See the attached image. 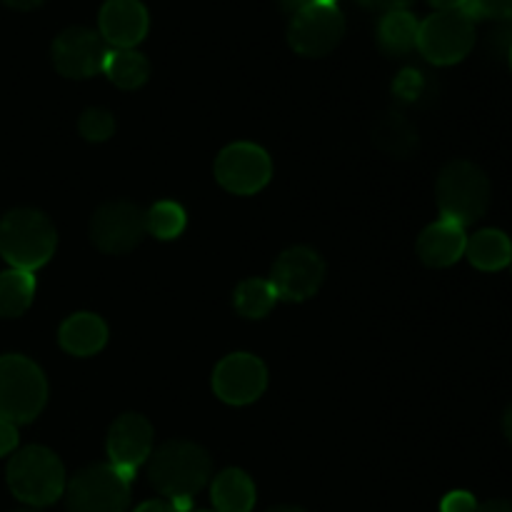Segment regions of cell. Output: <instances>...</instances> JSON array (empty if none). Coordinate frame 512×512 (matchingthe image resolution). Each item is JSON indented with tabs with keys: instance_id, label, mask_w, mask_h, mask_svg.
<instances>
[{
	"instance_id": "cell-30",
	"label": "cell",
	"mask_w": 512,
	"mask_h": 512,
	"mask_svg": "<svg viewBox=\"0 0 512 512\" xmlns=\"http://www.w3.org/2000/svg\"><path fill=\"white\" fill-rule=\"evenodd\" d=\"M490 45H493L495 53L508 58L512 48V20H508V23H503L500 28H495L493 33H490Z\"/></svg>"
},
{
	"instance_id": "cell-25",
	"label": "cell",
	"mask_w": 512,
	"mask_h": 512,
	"mask_svg": "<svg viewBox=\"0 0 512 512\" xmlns=\"http://www.w3.org/2000/svg\"><path fill=\"white\" fill-rule=\"evenodd\" d=\"M188 215H185L183 205L173 203V200H160L153 208L145 210V228L148 235L158 240H175L185 230Z\"/></svg>"
},
{
	"instance_id": "cell-6",
	"label": "cell",
	"mask_w": 512,
	"mask_h": 512,
	"mask_svg": "<svg viewBox=\"0 0 512 512\" xmlns=\"http://www.w3.org/2000/svg\"><path fill=\"white\" fill-rule=\"evenodd\" d=\"M68 512H128L130 478L113 465L78 470L65 485Z\"/></svg>"
},
{
	"instance_id": "cell-5",
	"label": "cell",
	"mask_w": 512,
	"mask_h": 512,
	"mask_svg": "<svg viewBox=\"0 0 512 512\" xmlns=\"http://www.w3.org/2000/svg\"><path fill=\"white\" fill-rule=\"evenodd\" d=\"M48 403V380L25 355H0V418L33 423Z\"/></svg>"
},
{
	"instance_id": "cell-13",
	"label": "cell",
	"mask_w": 512,
	"mask_h": 512,
	"mask_svg": "<svg viewBox=\"0 0 512 512\" xmlns=\"http://www.w3.org/2000/svg\"><path fill=\"white\" fill-rule=\"evenodd\" d=\"M268 388V368L250 353H230L215 365L213 390L223 403L250 405Z\"/></svg>"
},
{
	"instance_id": "cell-31",
	"label": "cell",
	"mask_w": 512,
	"mask_h": 512,
	"mask_svg": "<svg viewBox=\"0 0 512 512\" xmlns=\"http://www.w3.org/2000/svg\"><path fill=\"white\" fill-rule=\"evenodd\" d=\"M15 445H18V428L13 423H8V420L0 418V458L13 453Z\"/></svg>"
},
{
	"instance_id": "cell-9",
	"label": "cell",
	"mask_w": 512,
	"mask_h": 512,
	"mask_svg": "<svg viewBox=\"0 0 512 512\" xmlns=\"http://www.w3.org/2000/svg\"><path fill=\"white\" fill-rule=\"evenodd\" d=\"M345 35V15L338 5L310 3L290 18L288 43L303 58H325Z\"/></svg>"
},
{
	"instance_id": "cell-14",
	"label": "cell",
	"mask_w": 512,
	"mask_h": 512,
	"mask_svg": "<svg viewBox=\"0 0 512 512\" xmlns=\"http://www.w3.org/2000/svg\"><path fill=\"white\" fill-rule=\"evenodd\" d=\"M153 453V425L138 413H125L108 430V458L113 468L133 480L135 470Z\"/></svg>"
},
{
	"instance_id": "cell-8",
	"label": "cell",
	"mask_w": 512,
	"mask_h": 512,
	"mask_svg": "<svg viewBox=\"0 0 512 512\" xmlns=\"http://www.w3.org/2000/svg\"><path fill=\"white\" fill-rule=\"evenodd\" d=\"M148 235L145 210L130 200L103 203L90 218V240L105 255H125Z\"/></svg>"
},
{
	"instance_id": "cell-16",
	"label": "cell",
	"mask_w": 512,
	"mask_h": 512,
	"mask_svg": "<svg viewBox=\"0 0 512 512\" xmlns=\"http://www.w3.org/2000/svg\"><path fill=\"white\" fill-rule=\"evenodd\" d=\"M465 245H468V235L463 225L440 218L420 233L418 258L428 268H450L465 255Z\"/></svg>"
},
{
	"instance_id": "cell-27",
	"label": "cell",
	"mask_w": 512,
	"mask_h": 512,
	"mask_svg": "<svg viewBox=\"0 0 512 512\" xmlns=\"http://www.w3.org/2000/svg\"><path fill=\"white\" fill-rule=\"evenodd\" d=\"M460 10H463L473 23H478V20L483 18L500 20V23L512 20V0H468Z\"/></svg>"
},
{
	"instance_id": "cell-40",
	"label": "cell",
	"mask_w": 512,
	"mask_h": 512,
	"mask_svg": "<svg viewBox=\"0 0 512 512\" xmlns=\"http://www.w3.org/2000/svg\"><path fill=\"white\" fill-rule=\"evenodd\" d=\"M313 3H320V5H335L338 0H313Z\"/></svg>"
},
{
	"instance_id": "cell-22",
	"label": "cell",
	"mask_w": 512,
	"mask_h": 512,
	"mask_svg": "<svg viewBox=\"0 0 512 512\" xmlns=\"http://www.w3.org/2000/svg\"><path fill=\"white\" fill-rule=\"evenodd\" d=\"M35 295L33 273L25 270H5L0 273V318H18L30 308Z\"/></svg>"
},
{
	"instance_id": "cell-15",
	"label": "cell",
	"mask_w": 512,
	"mask_h": 512,
	"mask_svg": "<svg viewBox=\"0 0 512 512\" xmlns=\"http://www.w3.org/2000/svg\"><path fill=\"white\" fill-rule=\"evenodd\" d=\"M148 8L140 0H105L98 33L108 48H135L148 35Z\"/></svg>"
},
{
	"instance_id": "cell-21",
	"label": "cell",
	"mask_w": 512,
	"mask_h": 512,
	"mask_svg": "<svg viewBox=\"0 0 512 512\" xmlns=\"http://www.w3.org/2000/svg\"><path fill=\"white\" fill-rule=\"evenodd\" d=\"M103 73L118 88L135 90L140 85H145V80L150 78V63L135 48H110L108 55H105Z\"/></svg>"
},
{
	"instance_id": "cell-4",
	"label": "cell",
	"mask_w": 512,
	"mask_h": 512,
	"mask_svg": "<svg viewBox=\"0 0 512 512\" xmlns=\"http://www.w3.org/2000/svg\"><path fill=\"white\" fill-rule=\"evenodd\" d=\"M8 488L20 503L45 508L65 493V468L53 450L43 445H28L10 458Z\"/></svg>"
},
{
	"instance_id": "cell-39",
	"label": "cell",
	"mask_w": 512,
	"mask_h": 512,
	"mask_svg": "<svg viewBox=\"0 0 512 512\" xmlns=\"http://www.w3.org/2000/svg\"><path fill=\"white\" fill-rule=\"evenodd\" d=\"M268 512H305V510L303 508H293V505H278V508H273Z\"/></svg>"
},
{
	"instance_id": "cell-7",
	"label": "cell",
	"mask_w": 512,
	"mask_h": 512,
	"mask_svg": "<svg viewBox=\"0 0 512 512\" xmlns=\"http://www.w3.org/2000/svg\"><path fill=\"white\" fill-rule=\"evenodd\" d=\"M475 48V23L463 10H435L420 23L418 50L428 63L455 65Z\"/></svg>"
},
{
	"instance_id": "cell-33",
	"label": "cell",
	"mask_w": 512,
	"mask_h": 512,
	"mask_svg": "<svg viewBox=\"0 0 512 512\" xmlns=\"http://www.w3.org/2000/svg\"><path fill=\"white\" fill-rule=\"evenodd\" d=\"M133 512H175V508L168 500H148V503L138 505Z\"/></svg>"
},
{
	"instance_id": "cell-34",
	"label": "cell",
	"mask_w": 512,
	"mask_h": 512,
	"mask_svg": "<svg viewBox=\"0 0 512 512\" xmlns=\"http://www.w3.org/2000/svg\"><path fill=\"white\" fill-rule=\"evenodd\" d=\"M310 3H313V0H278L280 10H283V13H288L290 18H293L295 13H300L303 8H308Z\"/></svg>"
},
{
	"instance_id": "cell-10",
	"label": "cell",
	"mask_w": 512,
	"mask_h": 512,
	"mask_svg": "<svg viewBox=\"0 0 512 512\" xmlns=\"http://www.w3.org/2000/svg\"><path fill=\"white\" fill-rule=\"evenodd\" d=\"M273 178L270 155L255 143H233L215 158V180L228 193L255 195Z\"/></svg>"
},
{
	"instance_id": "cell-35",
	"label": "cell",
	"mask_w": 512,
	"mask_h": 512,
	"mask_svg": "<svg viewBox=\"0 0 512 512\" xmlns=\"http://www.w3.org/2000/svg\"><path fill=\"white\" fill-rule=\"evenodd\" d=\"M478 512H512V500H488L478 505Z\"/></svg>"
},
{
	"instance_id": "cell-29",
	"label": "cell",
	"mask_w": 512,
	"mask_h": 512,
	"mask_svg": "<svg viewBox=\"0 0 512 512\" xmlns=\"http://www.w3.org/2000/svg\"><path fill=\"white\" fill-rule=\"evenodd\" d=\"M420 85H423V80H420V73L418 70H403L400 73V78L395 80V93L400 95V98L405 100H413L415 95L420 93Z\"/></svg>"
},
{
	"instance_id": "cell-43",
	"label": "cell",
	"mask_w": 512,
	"mask_h": 512,
	"mask_svg": "<svg viewBox=\"0 0 512 512\" xmlns=\"http://www.w3.org/2000/svg\"><path fill=\"white\" fill-rule=\"evenodd\" d=\"M195 512H210V510H195ZM215 512V510H213Z\"/></svg>"
},
{
	"instance_id": "cell-2",
	"label": "cell",
	"mask_w": 512,
	"mask_h": 512,
	"mask_svg": "<svg viewBox=\"0 0 512 512\" xmlns=\"http://www.w3.org/2000/svg\"><path fill=\"white\" fill-rule=\"evenodd\" d=\"M58 248V230L40 210H10L0 220V255L15 270L43 268Z\"/></svg>"
},
{
	"instance_id": "cell-38",
	"label": "cell",
	"mask_w": 512,
	"mask_h": 512,
	"mask_svg": "<svg viewBox=\"0 0 512 512\" xmlns=\"http://www.w3.org/2000/svg\"><path fill=\"white\" fill-rule=\"evenodd\" d=\"M503 433H505V438L512 443V405L505 410V415H503Z\"/></svg>"
},
{
	"instance_id": "cell-26",
	"label": "cell",
	"mask_w": 512,
	"mask_h": 512,
	"mask_svg": "<svg viewBox=\"0 0 512 512\" xmlns=\"http://www.w3.org/2000/svg\"><path fill=\"white\" fill-rule=\"evenodd\" d=\"M78 130L88 143H103L113 138L115 115L105 108H88L78 120Z\"/></svg>"
},
{
	"instance_id": "cell-18",
	"label": "cell",
	"mask_w": 512,
	"mask_h": 512,
	"mask_svg": "<svg viewBox=\"0 0 512 512\" xmlns=\"http://www.w3.org/2000/svg\"><path fill=\"white\" fill-rule=\"evenodd\" d=\"M255 483L248 473L238 468H228L215 475L210 485V500L215 512H250L255 508Z\"/></svg>"
},
{
	"instance_id": "cell-11",
	"label": "cell",
	"mask_w": 512,
	"mask_h": 512,
	"mask_svg": "<svg viewBox=\"0 0 512 512\" xmlns=\"http://www.w3.org/2000/svg\"><path fill=\"white\" fill-rule=\"evenodd\" d=\"M325 280V263L308 245H295L280 253L275 260L270 283H273L278 298L290 303H303L313 298Z\"/></svg>"
},
{
	"instance_id": "cell-23",
	"label": "cell",
	"mask_w": 512,
	"mask_h": 512,
	"mask_svg": "<svg viewBox=\"0 0 512 512\" xmlns=\"http://www.w3.org/2000/svg\"><path fill=\"white\" fill-rule=\"evenodd\" d=\"M278 293H275L273 283L263 278H245L243 283L235 288L233 305L243 318L248 320H260L275 308L278 303Z\"/></svg>"
},
{
	"instance_id": "cell-28",
	"label": "cell",
	"mask_w": 512,
	"mask_h": 512,
	"mask_svg": "<svg viewBox=\"0 0 512 512\" xmlns=\"http://www.w3.org/2000/svg\"><path fill=\"white\" fill-rule=\"evenodd\" d=\"M440 512H478V500L465 490H455V493L445 495Z\"/></svg>"
},
{
	"instance_id": "cell-24",
	"label": "cell",
	"mask_w": 512,
	"mask_h": 512,
	"mask_svg": "<svg viewBox=\"0 0 512 512\" xmlns=\"http://www.w3.org/2000/svg\"><path fill=\"white\" fill-rule=\"evenodd\" d=\"M375 143L385 150V153L395 155V158H408L418 145V135L415 128L398 113H390L375 125Z\"/></svg>"
},
{
	"instance_id": "cell-37",
	"label": "cell",
	"mask_w": 512,
	"mask_h": 512,
	"mask_svg": "<svg viewBox=\"0 0 512 512\" xmlns=\"http://www.w3.org/2000/svg\"><path fill=\"white\" fill-rule=\"evenodd\" d=\"M435 10H460L468 0H428Z\"/></svg>"
},
{
	"instance_id": "cell-12",
	"label": "cell",
	"mask_w": 512,
	"mask_h": 512,
	"mask_svg": "<svg viewBox=\"0 0 512 512\" xmlns=\"http://www.w3.org/2000/svg\"><path fill=\"white\" fill-rule=\"evenodd\" d=\"M108 45L100 38V33L85 28V25H73L65 28L58 38L53 40V65L63 78L85 80L93 78L95 73H103Z\"/></svg>"
},
{
	"instance_id": "cell-1",
	"label": "cell",
	"mask_w": 512,
	"mask_h": 512,
	"mask_svg": "<svg viewBox=\"0 0 512 512\" xmlns=\"http://www.w3.org/2000/svg\"><path fill=\"white\" fill-rule=\"evenodd\" d=\"M213 460L190 440H168L148 458V480L175 512H188L190 500L208 485Z\"/></svg>"
},
{
	"instance_id": "cell-42",
	"label": "cell",
	"mask_w": 512,
	"mask_h": 512,
	"mask_svg": "<svg viewBox=\"0 0 512 512\" xmlns=\"http://www.w3.org/2000/svg\"><path fill=\"white\" fill-rule=\"evenodd\" d=\"M15 512H38V510H15Z\"/></svg>"
},
{
	"instance_id": "cell-3",
	"label": "cell",
	"mask_w": 512,
	"mask_h": 512,
	"mask_svg": "<svg viewBox=\"0 0 512 512\" xmlns=\"http://www.w3.org/2000/svg\"><path fill=\"white\" fill-rule=\"evenodd\" d=\"M435 200L445 220L473 225L485 215L490 205V180L480 165L470 160H450L435 183Z\"/></svg>"
},
{
	"instance_id": "cell-17",
	"label": "cell",
	"mask_w": 512,
	"mask_h": 512,
	"mask_svg": "<svg viewBox=\"0 0 512 512\" xmlns=\"http://www.w3.org/2000/svg\"><path fill=\"white\" fill-rule=\"evenodd\" d=\"M58 343L68 355L90 358L108 343V325L95 313H75L60 325Z\"/></svg>"
},
{
	"instance_id": "cell-19",
	"label": "cell",
	"mask_w": 512,
	"mask_h": 512,
	"mask_svg": "<svg viewBox=\"0 0 512 512\" xmlns=\"http://www.w3.org/2000/svg\"><path fill=\"white\" fill-rule=\"evenodd\" d=\"M420 20L410 10L383 13L378 23V45L390 58H403L418 48Z\"/></svg>"
},
{
	"instance_id": "cell-41",
	"label": "cell",
	"mask_w": 512,
	"mask_h": 512,
	"mask_svg": "<svg viewBox=\"0 0 512 512\" xmlns=\"http://www.w3.org/2000/svg\"><path fill=\"white\" fill-rule=\"evenodd\" d=\"M508 63H510V70H512V48H510V53H508Z\"/></svg>"
},
{
	"instance_id": "cell-20",
	"label": "cell",
	"mask_w": 512,
	"mask_h": 512,
	"mask_svg": "<svg viewBox=\"0 0 512 512\" xmlns=\"http://www.w3.org/2000/svg\"><path fill=\"white\" fill-rule=\"evenodd\" d=\"M465 255L478 270L495 273V270L508 268L512 263V243L503 230L485 228L478 230L473 238H468Z\"/></svg>"
},
{
	"instance_id": "cell-32",
	"label": "cell",
	"mask_w": 512,
	"mask_h": 512,
	"mask_svg": "<svg viewBox=\"0 0 512 512\" xmlns=\"http://www.w3.org/2000/svg\"><path fill=\"white\" fill-rule=\"evenodd\" d=\"M365 10H378V13H393V10H408L413 0H355Z\"/></svg>"
},
{
	"instance_id": "cell-36",
	"label": "cell",
	"mask_w": 512,
	"mask_h": 512,
	"mask_svg": "<svg viewBox=\"0 0 512 512\" xmlns=\"http://www.w3.org/2000/svg\"><path fill=\"white\" fill-rule=\"evenodd\" d=\"M0 3H5L8 8H13V10H35V8H40L45 0H0Z\"/></svg>"
}]
</instances>
